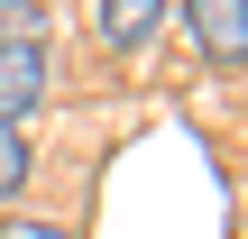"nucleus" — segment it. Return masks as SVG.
<instances>
[{
  "mask_svg": "<svg viewBox=\"0 0 248 239\" xmlns=\"http://www.w3.org/2000/svg\"><path fill=\"white\" fill-rule=\"evenodd\" d=\"M46 83H55L46 37H0V120H9V129H28V120H37Z\"/></svg>",
  "mask_w": 248,
  "mask_h": 239,
  "instance_id": "obj_1",
  "label": "nucleus"
},
{
  "mask_svg": "<svg viewBox=\"0 0 248 239\" xmlns=\"http://www.w3.org/2000/svg\"><path fill=\"white\" fill-rule=\"evenodd\" d=\"M184 28L202 64H248V0H184Z\"/></svg>",
  "mask_w": 248,
  "mask_h": 239,
  "instance_id": "obj_2",
  "label": "nucleus"
},
{
  "mask_svg": "<svg viewBox=\"0 0 248 239\" xmlns=\"http://www.w3.org/2000/svg\"><path fill=\"white\" fill-rule=\"evenodd\" d=\"M166 18H175V0H92V28L110 55H147Z\"/></svg>",
  "mask_w": 248,
  "mask_h": 239,
  "instance_id": "obj_3",
  "label": "nucleus"
},
{
  "mask_svg": "<svg viewBox=\"0 0 248 239\" xmlns=\"http://www.w3.org/2000/svg\"><path fill=\"white\" fill-rule=\"evenodd\" d=\"M28 175H37V138H28V129H9V120H0V212H9V203H18V193H28Z\"/></svg>",
  "mask_w": 248,
  "mask_h": 239,
  "instance_id": "obj_4",
  "label": "nucleus"
},
{
  "mask_svg": "<svg viewBox=\"0 0 248 239\" xmlns=\"http://www.w3.org/2000/svg\"><path fill=\"white\" fill-rule=\"evenodd\" d=\"M0 239H83L74 221H37V212H0Z\"/></svg>",
  "mask_w": 248,
  "mask_h": 239,
  "instance_id": "obj_5",
  "label": "nucleus"
},
{
  "mask_svg": "<svg viewBox=\"0 0 248 239\" xmlns=\"http://www.w3.org/2000/svg\"><path fill=\"white\" fill-rule=\"evenodd\" d=\"M0 37H37V0H0Z\"/></svg>",
  "mask_w": 248,
  "mask_h": 239,
  "instance_id": "obj_6",
  "label": "nucleus"
}]
</instances>
